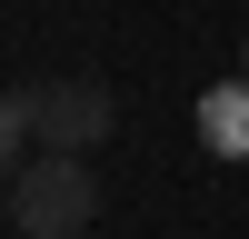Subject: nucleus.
<instances>
[{
    "mask_svg": "<svg viewBox=\"0 0 249 239\" xmlns=\"http://www.w3.org/2000/svg\"><path fill=\"white\" fill-rule=\"evenodd\" d=\"M10 219H20V239H80L100 219V179H90V159L80 150H40V159H20V179H10Z\"/></svg>",
    "mask_w": 249,
    "mask_h": 239,
    "instance_id": "obj_1",
    "label": "nucleus"
},
{
    "mask_svg": "<svg viewBox=\"0 0 249 239\" xmlns=\"http://www.w3.org/2000/svg\"><path fill=\"white\" fill-rule=\"evenodd\" d=\"M10 130H50V150H80V139L110 130V90L100 80H60V90H10Z\"/></svg>",
    "mask_w": 249,
    "mask_h": 239,
    "instance_id": "obj_2",
    "label": "nucleus"
},
{
    "mask_svg": "<svg viewBox=\"0 0 249 239\" xmlns=\"http://www.w3.org/2000/svg\"><path fill=\"white\" fill-rule=\"evenodd\" d=\"M199 139H210L219 159H249V80H219V90L199 100Z\"/></svg>",
    "mask_w": 249,
    "mask_h": 239,
    "instance_id": "obj_3",
    "label": "nucleus"
},
{
    "mask_svg": "<svg viewBox=\"0 0 249 239\" xmlns=\"http://www.w3.org/2000/svg\"><path fill=\"white\" fill-rule=\"evenodd\" d=\"M239 60H249V50H239ZM239 80H249V70H239Z\"/></svg>",
    "mask_w": 249,
    "mask_h": 239,
    "instance_id": "obj_4",
    "label": "nucleus"
}]
</instances>
